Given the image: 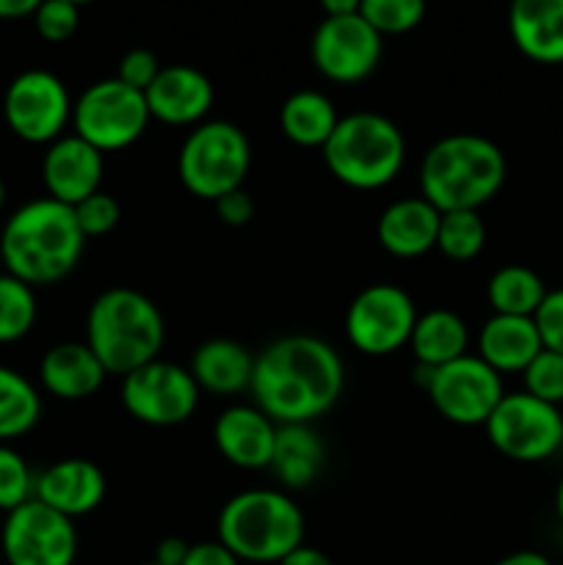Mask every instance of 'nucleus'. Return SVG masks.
<instances>
[{"label":"nucleus","mask_w":563,"mask_h":565,"mask_svg":"<svg viewBox=\"0 0 563 565\" xmlns=\"http://www.w3.org/2000/svg\"><path fill=\"white\" fill-rule=\"evenodd\" d=\"M346 390V364L334 345L312 334H287L254 356V406L276 425H312Z\"/></svg>","instance_id":"f257e3e1"},{"label":"nucleus","mask_w":563,"mask_h":565,"mask_svg":"<svg viewBox=\"0 0 563 565\" xmlns=\"http://www.w3.org/2000/svg\"><path fill=\"white\" fill-rule=\"evenodd\" d=\"M86 237L75 221V210L42 196L22 204L6 218L0 232V259L6 274L31 287L64 281L81 263Z\"/></svg>","instance_id":"f03ea898"},{"label":"nucleus","mask_w":563,"mask_h":565,"mask_svg":"<svg viewBox=\"0 0 563 565\" xmlns=\"http://www.w3.org/2000/svg\"><path fill=\"white\" fill-rule=\"evenodd\" d=\"M508 163L495 141L475 132L439 138L419 163V196L439 213L478 210L502 191Z\"/></svg>","instance_id":"7ed1b4c3"},{"label":"nucleus","mask_w":563,"mask_h":565,"mask_svg":"<svg viewBox=\"0 0 563 565\" xmlns=\"http://www.w3.org/2000/svg\"><path fill=\"white\" fill-rule=\"evenodd\" d=\"M166 342V320L158 303L132 287H110L99 292L86 315V345L97 353L108 375H130L132 370L160 359Z\"/></svg>","instance_id":"20e7f679"},{"label":"nucleus","mask_w":563,"mask_h":565,"mask_svg":"<svg viewBox=\"0 0 563 565\" xmlns=\"http://www.w3.org/2000/svg\"><path fill=\"white\" fill-rule=\"evenodd\" d=\"M215 530L241 563H279L304 544L307 519L287 491L248 489L226 500Z\"/></svg>","instance_id":"39448f33"},{"label":"nucleus","mask_w":563,"mask_h":565,"mask_svg":"<svg viewBox=\"0 0 563 565\" xmlns=\"http://www.w3.org/2000/svg\"><path fill=\"white\" fill-rule=\"evenodd\" d=\"M320 152L337 182L353 191H379L395 182L406 166V138L384 114L357 110L337 121Z\"/></svg>","instance_id":"423d86ee"},{"label":"nucleus","mask_w":563,"mask_h":565,"mask_svg":"<svg viewBox=\"0 0 563 565\" xmlns=\"http://www.w3.org/2000/svg\"><path fill=\"white\" fill-rule=\"evenodd\" d=\"M252 169V143L246 132L226 119L202 121L182 141L177 174L191 196L215 202L246 182Z\"/></svg>","instance_id":"0eeeda50"},{"label":"nucleus","mask_w":563,"mask_h":565,"mask_svg":"<svg viewBox=\"0 0 563 565\" xmlns=\"http://www.w3.org/2000/svg\"><path fill=\"white\" fill-rule=\"evenodd\" d=\"M149 105L144 92L130 88L119 77L97 81L72 105L75 136L103 154L132 147L147 132Z\"/></svg>","instance_id":"6e6552de"},{"label":"nucleus","mask_w":563,"mask_h":565,"mask_svg":"<svg viewBox=\"0 0 563 565\" xmlns=\"http://www.w3.org/2000/svg\"><path fill=\"white\" fill-rule=\"evenodd\" d=\"M417 381L439 417L461 428L486 425L506 395L502 375L495 373L484 359L469 353L436 370L417 364Z\"/></svg>","instance_id":"1a4fd4ad"},{"label":"nucleus","mask_w":563,"mask_h":565,"mask_svg":"<svg viewBox=\"0 0 563 565\" xmlns=\"http://www.w3.org/2000/svg\"><path fill=\"white\" fill-rule=\"evenodd\" d=\"M486 436L500 456L519 463H539L563 447V412L528 392H506L491 417Z\"/></svg>","instance_id":"9d476101"},{"label":"nucleus","mask_w":563,"mask_h":565,"mask_svg":"<svg viewBox=\"0 0 563 565\" xmlns=\"http://www.w3.org/2000/svg\"><path fill=\"white\" fill-rule=\"evenodd\" d=\"M199 386L191 370L180 364L155 362L121 379V406L136 423L149 428H174L188 423L199 406Z\"/></svg>","instance_id":"9b49d317"},{"label":"nucleus","mask_w":563,"mask_h":565,"mask_svg":"<svg viewBox=\"0 0 563 565\" xmlns=\"http://www.w3.org/2000/svg\"><path fill=\"white\" fill-rule=\"evenodd\" d=\"M417 303L397 285H370L346 312V337L362 356H390L412 340Z\"/></svg>","instance_id":"f8f14e48"},{"label":"nucleus","mask_w":563,"mask_h":565,"mask_svg":"<svg viewBox=\"0 0 563 565\" xmlns=\"http://www.w3.org/2000/svg\"><path fill=\"white\" fill-rule=\"evenodd\" d=\"M72 99L64 81L47 70L20 72L3 94L9 130L25 143H53L72 125Z\"/></svg>","instance_id":"ddd939ff"},{"label":"nucleus","mask_w":563,"mask_h":565,"mask_svg":"<svg viewBox=\"0 0 563 565\" xmlns=\"http://www.w3.org/2000/svg\"><path fill=\"white\" fill-rule=\"evenodd\" d=\"M0 550L9 565H75V519L53 511L36 497L6 513Z\"/></svg>","instance_id":"4468645a"},{"label":"nucleus","mask_w":563,"mask_h":565,"mask_svg":"<svg viewBox=\"0 0 563 565\" xmlns=\"http://www.w3.org/2000/svg\"><path fill=\"white\" fill-rule=\"evenodd\" d=\"M384 53V36L359 14L326 17L312 36V64L326 81L362 83L379 66Z\"/></svg>","instance_id":"2eb2a0df"},{"label":"nucleus","mask_w":563,"mask_h":565,"mask_svg":"<svg viewBox=\"0 0 563 565\" xmlns=\"http://www.w3.org/2000/svg\"><path fill=\"white\" fill-rule=\"evenodd\" d=\"M105 154L86 143L83 138L61 136L59 141L47 143L42 158V182L50 199L75 207L92 193L103 191Z\"/></svg>","instance_id":"dca6fc26"},{"label":"nucleus","mask_w":563,"mask_h":565,"mask_svg":"<svg viewBox=\"0 0 563 565\" xmlns=\"http://www.w3.org/2000/svg\"><path fill=\"white\" fill-rule=\"evenodd\" d=\"M144 97L152 119L171 127H196L213 108L215 88L196 66L171 64L158 72Z\"/></svg>","instance_id":"f3484780"},{"label":"nucleus","mask_w":563,"mask_h":565,"mask_svg":"<svg viewBox=\"0 0 563 565\" xmlns=\"http://www.w3.org/2000/svg\"><path fill=\"white\" fill-rule=\"evenodd\" d=\"M105 494H108L105 472L88 458L55 461L53 467L36 475V491H33L39 502L70 519L88 516V513L97 511Z\"/></svg>","instance_id":"a211bd4d"},{"label":"nucleus","mask_w":563,"mask_h":565,"mask_svg":"<svg viewBox=\"0 0 563 565\" xmlns=\"http://www.w3.org/2000/svg\"><path fill=\"white\" fill-rule=\"evenodd\" d=\"M276 428L279 425L265 417L257 406H230L219 414L213 425L215 450L226 463L246 472L270 467Z\"/></svg>","instance_id":"6ab92c4d"},{"label":"nucleus","mask_w":563,"mask_h":565,"mask_svg":"<svg viewBox=\"0 0 563 565\" xmlns=\"http://www.w3.org/2000/svg\"><path fill=\"white\" fill-rule=\"evenodd\" d=\"M442 213L423 196H406L386 204L379 215L381 248L397 259H417L436 248V232H439Z\"/></svg>","instance_id":"aec40b11"},{"label":"nucleus","mask_w":563,"mask_h":565,"mask_svg":"<svg viewBox=\"0 0 563 565\" xmlns=\"http://www.w3.org/2000/svg\"><path fill=\"white\" fill-rule=\"evenodd\" d=\"M105 367L86 342H59L39 362V381L44 392L59 401L77 403L97 395L105 384Z\"/></svg>","instance_id":"412c9836"},{"label":"nucleus","mask_w":563,"mask_h":565,"mask_svg":"<svg viewBox=\"0 0 563 565\" xmlns=\"http://www.w3.org/2000/svg\"><path fill=\"white\" fill-rule=\"evenodd\" d=\"M508 31L524 58L563 64V0H511Z\"/></svg>","instance_id":"4be33fe9"},{"label":"nucleus","mask_w":563,"mask_h":565,"mask_svg":"<svg viewBox=\"0 0 563 565\" xmlns=\"http://www.w3.org/2000/svg\"><path fill=\"white\" fill-rule=\"evenodd\" d=\"M544 351L533 318L491 315L478 334V356L495 373H524L530 362Z\"/></svg>","instance_id":"5701e85b"},{"label":"nucleus","mask_w":563,"mask_h":565,"mask_svg":"<svg viewBox=\"0 0 563 565\" xmlns=\"http://www.w3.org/2000/svg\"><path fill=\"white\" fill-rule=\"evenodd\" d=\"M188 370L199 392L230 397L252 390L254 353L235 340H208L193 351Z\"/></svg>","instance_id":"b1692460"},{"label":"nucleus","mask_w":563,"mask_h":565,"mask_svg":"<svg viewBox=\"0 0 563 565\" xmlns=\"http://www.w3.org/2000/svg\"><path fill=\"white\" fill-rule=\"evenodd\" d=\"M268 469L285 489H309L326 469V445L318 430L312 425H279Z\"/></svg>","instance_id":"393cba45"},{"label":"nucleus","mask_w":563,"mask_h":565,"mask_svg":"<svg viewBox=\"0 0 563 565\" xmlns=\"http://www.w3.org/2000/svg\"><path fill=\"white\" fill-rule=\"evenodd\" d=\"M467 345L469 329L464 323V318L458 312H453V309L442 307L417 315L412 340H408V348H412L419 367L431 370L467 356Z\"/></svg>","instance_id":"a878e982"},{"label":"nucleus","mask_w":563,"mask_h":565,"mask_svg":"<svg viewBox=\"0 0 563 565\" xmlns=\"http://www.w3.org/2000/svg\"><path fill=\"white\" fill-rule=\"evenodd\" d=\"M337 116L334 103L326 94L304 88V92L290 94L279 110V127L285 138L296 147L304 149H323L334 132Z\"/></svg>","instance_id":"bb28decb"},{"label":"nucleus","mask_w":563,"mask_h":565,"mask_svg":"<svg viewBox=\"0 0 563 565\" xmlns=\"http://www.w3.org/2000/svg\"><path fill=\"white\" fill-rule=\"evenodd\" d=\"M546 296V285L528 265H502L486 285V298L495 315L533 318Z\"/></svg>","instance_id":"cd10ccee"},{"label":"nucleus","mask_w":563,"mask_h":565,"mask_svg":"<svg viewBox=\"0 0 563 565\" xmlns=\"http://www.w3.org/2000/svg\"><path fill=\"white\" fill-rule=\"evenodd\" d=\"M42 419V397L36 386L17 370L0 364V445L31 434Z\"/></svg>","instance_id":"c85d7f7f"},{"label":"nucleus","mask_w":563,"mask_h":565,"mask_svg":"<svg viewBox=\"0 0 563 565\" xmlns=\"http://www.w3.org/2000/svg\"><path fill=\"white\" fill-rule=\"evenodd\" d=\"M39 318L36 292L11 274H0V345L31 334Z\"/></svg>","instance_id":"c756f323"},{"label":"nucleus","mask_w":563,"mask_h":565,"mask_svg":"<svg viewBox=\"0 0 563 565\" xmlns=\"http://www.w3.org/2000/svg\"><path fill=\"white\" fill-rule=\"evenodd\" d=\"M486 246V224L478 210H456L442 213L439 232H436V248L453 263H469L478 257Z\"/></svg>","instance_id":"7c9ffc66"},{"label":"nucleus","mask_w":563,"mask_h":565,"mask_svg":"<svg viewBox=\"0 0 563 565\" xmlns=\"http://www.w3.org/2000/svg\"><path fill=\"white\" fill-rule=\"evenodd\" d=\"M359 17L381 36H401L423 22L425 0H362Z\"/></svg>","instance_id":"2f4dec72"},{"label":"nucleus","mask_w":563,"mask_h":565,"mask_svg":"<svg viewBox=\"0 0 563 565\" xmlns=\"http://www.w3.org/2000/svg\"><path fill=\"white\" fill-rule=\"evenodd\" d=\"M36 478L25 458L9 445H0V511L11 513L14 508L33 500Z\"/></svg>","instance_id":"473e14b6"},{"label":"nucleus","mask_w":563,"mask_h":565,"mask_svg":"<svg viewBox=\"0 0 563 565\" xmlns=\"http://www.w3.org/2000/svg\"><path fill=\"white\" fill-rule=\"evenodd\" d=\"M524 392L550 406L563 403V356L555 351H541L533 362L524 367Z\"/></svg>","instance_id":"72a5a7b5"},{"label":"nucleus","mask_w":563,"mask_h":565,"mask_svg":"<svg viewBox=\"0 0 563 565\" xmlns=\"http://www.w3.org/2000/svg\"><path fill=\"white\" fill-rule=\"evenodd\" d=\"M33 25L44 42H66L75 36L77 25H81V6L70 3V0H42V6L33 11Z\"/></svg>","instance_id":"f704fd0d"},{"label":"nucleus","mask_w":563,"mask_h":565,"mask_svg":"<svg viewBox=\"0 0 563 565\" xmlns=\"http://www.w3.org/2000/svg\"><path fill=\"white\" fill-rule=\"evenodd\" d=\"M75 221L81 226L83 237H103L108 232L116 230L121 218V207L108 191H97L88 199H83L81 204H75Z\"/></svg>","instance_id":"c9c22d12"},{"label":"nucleus","mask_w":563,"mask_h":565,"mask_svg":"<svg viewBox=\"0 0 563 565\" xmlns=\"http://www.w3.org/2000/svg\"><path fill=\"white\" fill-rule=\"evenodd\" d=\"M533 320L535 329H539L541 345L563 356V287L561 290H546Z\"/></svg>","instance_id":"e433bc0d"},{"label":"nucleus","mask_w":563,"mask_h":565,"mask_svg":"<svg viewBox=\"0 0 563 565\" xmlns=\"http://www.w3.org/2000/svg\"><path fill=\"white\" fill-rule=\"evenodd\" d=\"M163 66L158 64V55L147 47H136V50H127L119 61V70H116V77L121 83H127L130 88H138V92H147L149 86L155 83L158 72Z\"/></svg>","instance_id":"4c0bfd02"},{"label":"nucleus","mask_w":563,"mask_h":565,"mask_svg":"<svg viewBox=\"0 0 563 565\" xmlns=\"http://www.w3.org/2000/svg\"><path fill=\"white\" fill-rule=\"evenodd\" d=\"M215 215H219L221 224L226 226H246L248 221L254 218V210H257V204H254L252 193L243 191V188H237V191H230L226 196L215 199Z\"/></svg>","instance_id":"58836bf2"},{"label":"nucleus","mask_w":563,"mask_h":565,"mask_svg":"<svg viewBox=\"0 0 563 565\" xmlns=\"http://www.w3.org/2000/svg\"><path fill=\"white\" fill-rule=\"evenodd\" d=\"M182 565H241V561H237V557L232 555L219 539H215V541H199V544H191L185 563Z\"/></svg>","instance_id":"ea45409f"},{"label":"nucleus","mask_w":563,"mask_h":565,"mask_svg":"<svg viewBox=\"0 0 563 565\" xmlns=\"http://www.w3.org/2000/svg\"><path fill=\"white\" fill-rule=\"evenodd\" d=\"M188 550H191V544L182 539H163L158 544V550H155V563L158 565H182L188 557Z\"/></svg>","instance_id":"a19ab883"},{"label":"nucleus","mask_w":563,"mask_h":565,"mask_svg":"<svg viewBox=\"0 0 563 565\" xmlns=\"http://www.w3.org/2000/svg\"><path fill=\"white\" fill-rule=\"evenodd\" d=\"M276 565H334V563H331V557L326 555V552L315 550V546L301 544L298 550H293L290 555L282 557V561Z\"/></svg>","instance_id":"79ce46f5"},{"label":"nucleus","mask_w":563,"mask_h":565,"mask_svg":"<svg viewBox=\"0 0 563 565\" xmlns=\"http://www.w3.org/2000/svg\"><path fill=\"white\" fill-rule=\"evenodd\" d=\"M42 6V0H0V20H20L33 17V11Z\"/></svg>","instance_id":"37998d69"},{"label":"nucleus","mask_w":563,"mask_h":565,"mask_svg":"<svg viewBox=\"0 0 563 565\" xmlns=\"http://www.w3.org/2000/svg\"><path fill=\"white\" fill-rule=\"evenodd\" d=\"M495 565H552V561L546 555H541V552L519 550V552H511V555H506L502 561H497Z\"/></svg>","instance_id":"c03bdc74"},{"label":"nucleus","mask_w":563,"mask_h":565,"mask_svg":"<svg viewBox=\"0 0 563 565\" xmlns=\"http://www.w3.org/2000/svg\"><path fill=\"white\" fill-rule=\"evenodd\" d=\"M320 9L326 11V17H346V14H359V6L362 0H318Z\"/></svg>","instance_id":"a18cd8bd"},{"label":"nucleus","mask_w":563,"mask_h":565,"mask_svg":"<svg viewBox=\"0 0 563 565\" xmlns=\"http://www.w3.org/2000/svg\"><path fill=\"white\" fill-rule=\"evenodd\" d=\"M555 513H557V522L563 524V478L557 480V489H555Z\"/></svg>","instance_id":"49530a36"},{"label":"nucleus","mask_w":563,"mask_h":565,"mask_svg":"<svg viewBox=\"0 0 563 565\" xmlns=\"http://www.w3.org/2000/svg\"><path fill=\"white\" fill-rule=\"evenodd\" d=\"M3 204H6V185L3 180H0V210H3Z\"/></svg>","instance_id":"de8ad7c7"},{"label":"nucleus","mask_w":563,"mask_h":565,"mask_svg":"<svg viewBox=\"0 0 563 565\" xmlns=\"http://www.w3.org/2000/svg\"><path fill=\"white\" fill-rule=\"evenodd\" d=\"M70 3H75V6H81V9H83V6H88V3H94V0H70Z\"/></svg>","instance_id":"09e8293b"},{"label":"nucleus","mask_w":563,"mask_h":565,"mask_svg":"<svg viewBox=\"0 0 563 565\" xmlns=\"http://www.w3.org/2000/svg\"><path fill=\"white\" fill-rule=\"evenodd\" d=\"M144 565H158V563H155V561H152V563H144Z\"/></svg>","instance_id":"8fccbe9b"}]
</instances>
